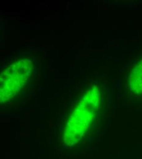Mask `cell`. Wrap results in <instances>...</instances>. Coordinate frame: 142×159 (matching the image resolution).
Masks as SVG:
<instances>
[{"instance_id":"1","label":"cell","mask_w":142,"mask_h":159,"mask_svg":"<svg viewBox=\"0 0 142 159\" xmlns=\"http://www.w3.org/2000/svg\"><path fill=\"white\" fill-rule=\"evenodd\" d=\"M99 98L96 93H90L80 101L77 108L68 120L64 134V141L66 145L76 144L84 135L98 106Z\"/></svg>"}]
</instances>
